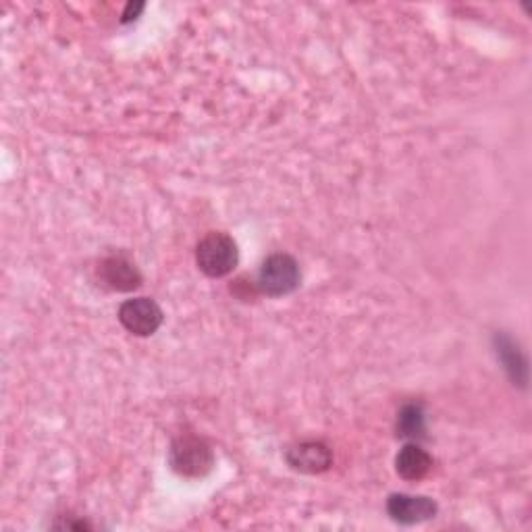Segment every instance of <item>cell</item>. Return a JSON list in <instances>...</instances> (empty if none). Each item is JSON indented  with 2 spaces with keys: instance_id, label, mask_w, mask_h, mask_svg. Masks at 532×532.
Wrapping results in <instances>:
<instances>
[{
  "instance_id": "6da1fadb",
  "label": "cell",
  "mask_w": 532,
  "mask_h": 532,
  "mask_svg": "<svg viewBox=\"0 0 532 532\" xmlns=\"http://www.w3.org/2000/svg\"><path fill=\"white\" fill-rule=\"evenodd\" d=\"M169 464L183 478H202L215 466V451L198 435H181L171 443Z\"/></svg>"
},
{
  "instance_id": "7a4b0ae2",
  "label": "cell",
  "mask_w": 532,
  "mask_h": 532,
  "mask_svg": "<svg viewBox=\"0 0 532 532\" xmlns=\"http://www.w3.org/2000/svg\"><path fill=\"white\" fill-rule=\"evenodd\" d=\"M300 281L302 273L298 260L289 254H273L262 262L256 287L264 296L283 298L294 294V291L300 287Z\"/></svg>"
},
{
  "instance_id": "3957f363",
  "label": "cell",
  "mask_w": 532,
  "mask_h": 532,
  "mask_svg": "<svg viewBox=\"0 0 532 532\" xmlns=\"http://www.w3.org/2000/svg\"><path fill=\"white\" fill-rule=\"evenodd\" d=\"M239 262V252L235 239L227 233H208L196 248L198 269L210 277L221 279L235 271Z\"/></svg>"
},
{
  "instance_id": "277c9868",
  "label": "cell",
  "mask_w": 532,
  "mask_h": 532,
  "mask_svg": "<svg viewBox=\"0 0 532 532\" xmlns=\"http://www.w3.org/2000/svg\"><path fill=\"white\" fill-rule=\"evenodd\" d=\"M165 321V312L150 298H133L121 304L119 323L138 337H150L161 329Z\"/></svg>"
},
{
  "instance_id": "5b68a950",
  "label": "cell",
  "mask_w": 532,
  "mask_h": 532,
  "mask_svg": "<svg viewBox=\"0 0 532 532\" xmlns=\"http://www.w3.org/2000/svg\"><path fill=\"white\" fill-rule=\"evenodd\" d=\"M387 514L393 522L412 526L427 522L437 516V503L431 497L422 495H406V493H393L387 499Z\"/></svg>"
},
{
  "instance_id": "8992f818",
  "label": "cell",
  "mask_w": 532,
  "mask_h": 532,
  "mask_svg": "<svg viewBox=\"0 0 532 532\" xmlns=\"http://www.w3.org/2000/svg\"><path fill=\"white\" fill-rule=\"evenodd\" d=\"M287 464L302 474H321L333 466L331 449L321 441H304L287 449Z\"/></svg>"
},
{
  "instance_id": "52a82bcc",
  "label": "cell",
  "mask_w": 532,
  "mask_h": 532,
  "mask_svg": "<svg viewBox=\"0 0 532 532\" xmlns=\"http://www.w3.org/2000/svg\"><path fill=\"white\" fill-rule=\"evenodd\" d=\"M100 279L113 291H133L142 287V273L125 256H109L100 262Z\"/></svg>"
},
{
  "instance_id": "ba28073f",
  "label": "cell",
  "mask_w": 532,
  "mask_h": 532,
  "mask_svg": "<svg viewBox=\"0 0 532 532\" xmlns=\"http://www.w3.org/2000/svg\"><path fill=\"white\" fill-rule=\"evenodd\" d=\"M433 468V458L427 449H422L418 443H408L395 458V470L404 481H422Z\"/></svg>"
},
{
  "instance_id": "9c48e42d",
  "label": "cell",
  "mask_w": 532,
  "mask_h": 532,
  "mask_svg": "<svg viewBox=\"0 0 532 532\" xmlns=\"http://www.w3.org/2000/svg\"><path fill=\"white\" fill-rule=\"evenodd\" d=\"M497 343V358L501 360L505 372L512 377L514 383L526 385L528 379V368H526V358L520 354V350L514 345V341L505 335L495 337Z\"/></svg>"
},
{
  "instance_id": "30bf717a",
  "label": "cell",
  "mask_w": 532,
  "mask_h": 532,
  "mask_svg": "<svg viewBox=\"0 0 532 532\" xmlns=\"http://www.w3.org/2000/svg\"><path fill=\"white\" fill-rule=\"evenodd\" d=\"M427 424H424V412L416 404H408L397 414V435L404 439H422Z\"/></svg>"
},
{
  "instance_id": "8fae6325",
  "label": "cell",
  "mask_w": 532,
  "mask_h": 532,
  "mask_svg": "<svg viewBox=\"0 0 532 532\" xmlns=\"http://www.w3.org/2000/svg\"><path fill=\"white\" fill-rule=\"evenodd\" d=\"M144 3H129L127 7H125V11H123V23H129V21H133V19H138V15L144 11Z\"/></svg>"
}]
</instances>
